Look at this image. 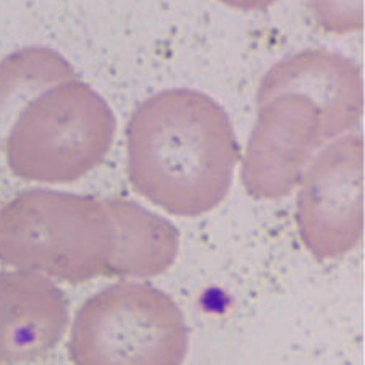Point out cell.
<instances>
[{"mask_svg":"<svg viewBox=\"0 0 365 365\" xmlns=\"http://www.w3.org/2000/svg\"><path fill=\"white\" fill-rule=\"evenodd\" d=\"M364 83L352 60L306 48L265 73L241 180L254 199L293 192L315 154L361 123Z\"/></svg>","mask_w":365,"mask_h":365,"instance_id":"cell-1","label":"cell"},{"mask_svg":"<svg viewBox=\"0 0 365 365\" xmlns=\"http://www.w3.org/2000/svg\"><path fill=\"white\" fill-rule=\"evenodd\" d=\"M126 154L139 196L172 215L199 217L227 197L240 145L228 113L212 97L168 89L131 113Z\"/></svg>","mask_w":365,"mask_h":365,"instance_id":"cell-2","label":"cell"},{"mask_svg":"<svg viewBox=\"0 0 365 365\" xmlns=\"http://www.w3.org/2000/svg\"><path fill=\"white\" fill-rule=\"evenodd\" d=\"M115 231L106 199L51 190L16 194L0 207V262L51 282L110 277Z\"/></svg>","mask_w":365,"mask_h":365,"instance_id":"cell-3","label":"cell"},{"mask_svg":"<svg viewBox=\"0 0 365 365\" xmlns=\"http://www.w3.org/2000/svg\"><path fill=\"white\" fill-rule=\"evenodd\" d=\"M115 128L117 120L103 97L73 76L24 102L0 139V148L18 178L63 185L102 165Z\"/></svg>","mask_w":365,"mask_h":365,"instance_id":"cell-4","label":"cell"},{"mask_svg":"<svg viewBox=\"0 0 365 365\" xmlns=\"http://www.w3.org/2000/svg\"><path fill=\"white\" fill-rule=\"evenodd\" d=\"M186 352L181 309L148 283L107 286L83 302L70 328L73 365H182Z\"/></svg>","mask_w":365,"mask_h":365,"instance_id":"cell-5","label":"cell"},{"mask_svg":"<svg viewBox=\"0 0 365 365\" xmlns=\"http://www.w3.org/2000/svg\"><path fill=\"white\" fill-rule=\"evenodd\" d=\"M296 222L301 241L320 260L343 257L364 236V139L339 136L304 173Z\"/></svg>","mask_w":365,"mask_h":365,"instance_id":"cell-6","label":"cell"},{"mask_svg":"<svg viewBox=\"0 0 365 365\" xmlns=\"http://www.w3.org/2000/svg\"><path fill=\"white\" fill-rule=\"evenodd\" d=\"M70 322L68 297L36 273L0 270V364H31L62 341Z\"/></svg>","mask_w":365,"mask_h":365,"instance_id":"cell-7","label":"cell"},{"mask_svg":"<svg viewBox=\"0 0 365 365\" xmlns=\"http://www.w3.org/2000/svg\"><path fill=\"white\" fill-rule=\"evenodd\" d=\"M106 202L115 231L110 277L154 278L165 273L180 251L178 230L130 199L108 197Z\"/></svg>","mask_w":365,"mask_h":365,"instance_id":"cell-8","label":"cell"},{"mask_svg":"<svg viewBox=\"0 0 365 365\" xmlns=\"http://www.w3.org/2000/svg\"><path fill=\"white\" fill-rule=\"evenodd\" d=\"M78 76L68 60L47 47L20 48L0 62V139L11 118L51 84Z\"/></svg>","mask_w":365,"mask_h":365,"instance_id":"cell-9","label":"cell"},{"mask_svg":"<svg viewBox=\"0 0 365 365\" xmlns=\"http://www.w3.org/2000/svg\"><path fill=\"white\" fill-rule=\"evenodd\" d=\"M309 9L325 33L344 36L364 29V0H309Z\"/></svg>","mask_w":365,"mask_h":365,"instance_id":"cell-10","label":"cell"},{"mask_svg":"<svg viewBox=\"0 0 365 365\" xmlns=\"http://www.w3.org/2000/svg\"><path fill=\"white\" fill-rule=\"evenodd\" d=\"M230 9L242 10V11H259L272 7L278 0H218Z\"/></svg>","mask_w":365,"mask_h":365,"instance_id":"cell-11","label":"cell"},{"mask_svg":"<svg viewBox=\"0 0 365 365\" xmlns=\"http://www.w3.org/2000/svg\"><path fill=\"white\" fill-rule=\"evenodd\" d=\"M0 365H4V364H0Z\"/></svg>","mask_w":365,"mask_h":365,"instance_id":"cell-12","label":"cell"}]
</instances>
